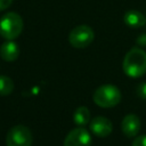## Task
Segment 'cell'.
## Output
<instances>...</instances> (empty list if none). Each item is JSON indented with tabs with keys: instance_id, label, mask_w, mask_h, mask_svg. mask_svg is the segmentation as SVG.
Listing matches in <instances>:
<instances>
[{
	"instance_id": "5bb4252c",
	"label": "cell",
	"mask_w": 146,
	"mask_h": 146,
	"mask_svg": "<svg viewBox=\"0 0 146 146\" xmlns=\"http://www.w3.org/2000/svg\"><path fill=\"white\" fill-rule=\"evenodd\" d=\"M137 95H138L139 98L146 100V82L140 83V84L137 87Z\"/></svg>"
},
{
	"instance_id": "277c9868",
	"label": "cell",
	"mask_w": 146,
	"mask_h": 146,
	"mask_svg": "<svg viewBox=\"0 0 146 146\" xmlns=\"http://www.w3.org/2000/svg\"><path fill=\"white\" fill-rule=\"evenodd\" d=\"M33 141L31 130L23 124L14 125L9 129L6 137L7 146H31Z\"/></svg>"
},
{
	"instance_id": "4fadbf2b",
	"label": "cell",
	"mask_w": 146,
	"mask_h": 146,
	"mask_svg": "<svg viewBox=\"0 0 146 146\" xmlns=\"http://www.w3.org/2000/svg\"><path fill=\"white\" fill-rule=\"evenodd\" d=\"M131 146H146V135L135 137Z\"/></svg>"
},
{
	"instance_id": "5b68a950",
	"label": "cell",
	"mask_w": 146,
	"mask_h": 146,
	"mask_svg": "<svg viewBox=\"0 0 146 146\" xmlns=\"http://www.w3.org/2000/svg\"><path fill=\"white\" fill-rule=\"evenodd\" d=\"M95 38V33L92 29L88 25H78L75 26L68 34V42L74 48H86L88 47Z\"/></svg>"
},
{
	"instance_id": "9c48e42d",
	"label": "cell",
	"mask_w": 146,
	"mask_h": 146,
	"mask_svg": "<svg viewBox=\"0 0 146 146\" xmlns=\"http://www.w3.org/2000/svg\"><path fill=\"white\" fill-rule=\"evenodd\" d=\"M0 56L6 62H14L19 56V47L13 40L3 42L0 47Z\"/></svg>"
},
{
	"instance_id": "8992f818",
	"label": "cell",
	"mask_w": 146,
	"mask_h": 146,
	"mask_svg": "<svg viewBox=\"0 0 146 146\" xmlns=\"http://www.w3.org/2000/svg\"><path fill=\"white\" fill-rule=\"evenodd\" d=\"M91 143V136L83 127L74 128L64 139V146H90Z\"/></svg>"
},
{
	"instance_id": "30bf717a",
	"label": "cell",
	"mask_w": 146,
	"mask_h": 146,
	"mask_svg": "<svg viewBox=\"0 0 146 146\" xmlns=\"http://www.w3.org/2000/svg\"><path fill=\"white\" fill-rule=\"evenodd\" d=\"M123 22L128 26L137 29V27H141L145 25L146 17L138 10H128L123 15Z\"/></svg>"
},
{
	"instance_id": "6da1fadb",
	"label": "cell",
	"mask_w": 146,
	"mask_h": 146,
	"mask_svg": "<svg viewBox=\"0 0 146 146\" xmlns=\"http://www.w3.org/2000/svg\"><path fill=\"white\" fill-rule=\"evenodd\" d=\"M123 72L130 78H140L146 73V51L140 48L130 49L122 63Z\"/></svg>"
},
{
	"instance_id": "9a60e30c",
	"label": "cell",
	"mask_w": 146,
	"mask_h": 146,
	"mask_svg": "<svg viewBox=\"0 0 146 146\" xmlns=\"http://www.w3.org/2000/svg\"><path fill=\"white\" fill-rule=\"evenodd\" d=\"M13 0H0V11L7 9L11 5Z\"/></svg>"
},
{
	"instance_id": "3957f363",
	"label": "cell",
	"mask_w": 146,
	"mask_h": 146,
	"mask_svg": "<svg viewBox=\"0 0 146 146\" xmlns=\"http://www.w3.org/2000/svg\"><path fill=\"white\" fill-rule=\"evenodd\" d=\"M121 91L113 84H104L97 88L92 95V99L96 105L105 108L114 107L121 102Z\"/></svg>"
},
{
	"instance_id": "7c38bea8",
	"label": "cell",
	"mask_w": 146,
	"mask_h": 146,
	"mask_svg": "<svg viewBox=\"0 0 146 146\" xmlns=\"http://www.w3.org/2000/svg\"><path fill=\"white\" fill-rule=\"evenodd\" d=\"M14 90V81L7 75H0V95L8 96Z\"/></svg>"
},
{
	"instance_id": "52a82bcc",
	"label": "cell",
	"mask_w": 146,
	"mask_h": 146,
	"mask_svg": "<svg viewBox=\"0 0 146 146\" xmlns=\"http://www.w3.org/2000/svg\"><path fill=\"white\" fill-rule=\"evenodd\" d=\"M90 130L97 137L104 138V137H107L112 132L113 125H112V122L107 117H105V116H97V117L91 120V122H90Z\"/></svg>"
},
{
	"instance_id": "ba28073f",
	"label": "cell",
	"mask_w": 146,
	"mask_h": 146,
	"mask_svg": "<svg viewBox=\"0 0 146 146\" xmlns=\"http://www.w3.org/2000/svg\"><path fill=\"white\" fill-rule=\"evenodd\" d=\"M141 127V122L140 119L138 117V115L136 114H128L123 117L122 122H121V129L122 132L127 136V137H136L140 130Z\"/></svg>"
},
{
	"instance_id": "7a4b0ae2",
	"label": "cell",
	"mask_w": 146,
	"mask_h": 146,
	"mask_svg": "<svg viewBox=\"0 0 146 146\" xmlns=\"http://www.w3.org/2000/svg\"><path fill=\"white\" fill-rule=\"evenodd\" d=\"M23 27V18L15 11L7 13L0 18V35L6 40H14L19 36Z\"/></svg>"
},
{
	"instance_id": "8fae6325",
	"label": "cell",
	"mask_w": 146,
	"mask_h": 146,
	"mask_svg": "<svg viewBox=\"0 0 146 146\" xmlns=\"http://www.w3.org/2000/svg\"><path fill=\"white\" fill-rule=\"evenodd\" d=\"M73 120L74 123L79 127H83L86 125L89 121H90V112L86 106H80L75 110L74 114H73Z\"/></svg>"
}]
</instances>
